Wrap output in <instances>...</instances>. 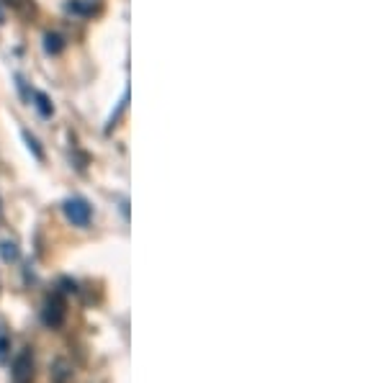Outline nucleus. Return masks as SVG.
Here are the masks:
<instances>
[{"mask_svg": "<svg viewBox=\"0 0 386 383\" xmlns=\"http://www.w3.org/2000/svg\"><path fill=\"white\" fill-rule=\"evenodd\" d=\"M11 381L13 383H34V358L29 350L16 355L13 365H11Z\"/></svg>", "mask_w": 386, "mask_h": 383, "instance_id": "nucleus-1", "label": "nucleus"}, {"mask_svg": "<svg viewBox=\"0 0 386 383\" xmlns=\"http://www.w3.org/2000/svg\"><path fill=\"white\" fill-rule=\"evenodd\" d=\"M64 314H67V309H64V298L59 296V293H52V296L47 298V304H44V312H42L44 324L52 326V329H57V326H62Z\"/></svg>", "mask_w": 386, "mask_h": 383, "instance_id": "nucleus-2", "label": "nucleus"}, {"mask_svg": "<svg viewBox=\"0 0 386 383\" xmlns=\"http://www.w3.org/2000/svg\"><path fill=\"white\" fill-rule=\"evenodd\" d=\"M64 216H67L75 227H88L93 211H90V206H88L83 199H70V201H64Z\"/></svg>", "mask_w": 386, "mask_h": 383, "instance_id": "nucleus-3", "label": "nucleus"}, {"mask_svg": "<svg viewBox=\"0 0 386 383\" xmlns=\"http://www.w3.org/2000/svg\"><path fill=\"white\" fill-rule=\"evenodd\" d=\"M72 378V365L64 358L52 363V383H67Z\"/></svg>", "mask_w": 386, "mask_h": 383, "instance_id": "nucleus-4", "label": "nucleus"}, {"mask_svg": "<svg viewBox=\"0 0 386 383\" xmlns=\"http://www.w3.org/2000/svg\"><path fill=\"white\" fill-rule=\"evenodd\" d=\"M44 49L49 52V54H59L64 49V39L59 34H47L44 36Z\"/></svg>", "mask_w": 386, "mask_h": 383, "instance_id": "nucleus-5", "label": "nucleus"}, {"mask_svg": "<svg viewBox=\"0 0 386 383\" xmlns=\"http://www.w3.org/2000/svg\"><path fill=\"white\" fill-rule=\"evenodd\" d=\"M0 255H3V260L11 263V260H18V249H16L13 242H3V244H0Z\"/></svg>", "mask_w": 386, "mask_h": 383, "instance_id": "nucleus-6", "label": "nucleus"}, {"mask_svg": "<svg viewBox=\"0 0 386 383\" xmlns=\"http://www.w3.org/2000/svg\"><path fill=\"white\" fill-rule=\"evenodd\" d=\"M34 98H36V108L42 111V116H52V103H49V98H47L44 93H34Z\"/></svg>", "mask_w": 386, "mask_h": 383, "instance_id": "nucleus-7", "label": "nucleus"}, {"mask_svg": "<svg viewBox=\"0 0 386 383\" xmlns=\"http://www.w3.org/2000/svg\"><path fill=\"white\" fill-rule=\"evenodd\" d=\"M23 139H26V144H29V149L34 152L36 160H44V152H42V147H39V142H36V136H31L29 131H23Z\"/></svg>", "mask_w": 386, "mask_h": 383, "instance_id": "nucleus-8", "label": "nucleus"}, {"mask_svg": "<svg viewBox=\"0 0 386 383\" xmlns=\"http://www.w3.org/2000/svg\"><path fill=\"white\" fill-rule=\"evenodd\" d=\"M8 350H11V337L6 332H0V363H6Z\"/></svg>", "mask_w": 386, "mask_h": 383, "instance_id": "nucleus-9", "label": "nucleus"}]
</instances>
